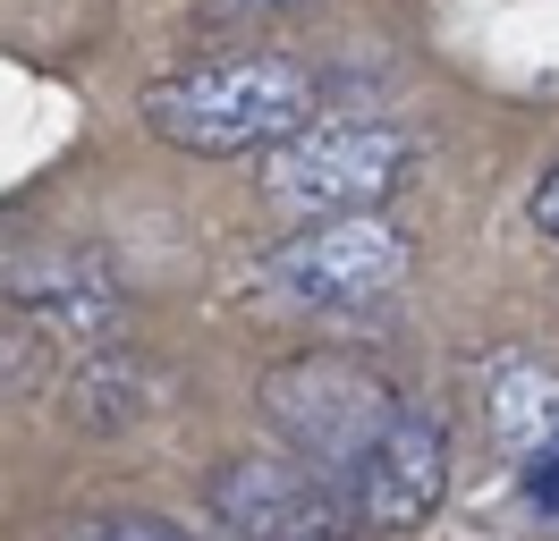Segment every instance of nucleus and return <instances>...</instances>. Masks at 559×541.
Here are the masks:
<instances>
[{"instance_id":"nucleus-1","label":"nucleus","mask_w":559,"mask_h":541,"mask_svg":"<svg viewBox=\"0 0 559 541\" xmlns=\"http://www.w3.org/2000/svg\"><path fill=\"white\" fill-rule=\"evenodd\" d=\"M322 110V76L288 51H238V60L178 68L162 85H144V128L195 153V161H246L272 153L280 135H297Z\"/></svg>"},{"instance_id":"nucleus-2","label":"nucleus","mask_w":559,"mask_h":541,"mask_svg":"<svg viewBox=\"0 0 559 541\" xmlns=\"http://www.w3.org/2000/svg\"><path fill=\"white\" fill-rule=\"evenodd\" d=\"M416 169V135L390 119H306L263 153V203L297 212V220H331V212H382L399 178Z\"/></svg>"},{"instance_id":"nucleus-3","label":"nucleus","mask_w":559,"mask_h":541,"mask_svg":"<svg viewBox=\"0 0 559 541\" xmlns=\"http://www.w3.org/2000/svg\"><path fill=\"white\" fill-rule=\"evenodd\" d=\"M390 414H399V389H390L382 372L348 364V356H297V364L263 372L272 448H288L297 466H314L322 482H348L356 457L382 440Z\"/></svg>"},{"instance_id":"nucleus-4","label":"nucleus","mask_w":559,"mask_h":541,"mask_svg":"<svg viewBox=\"0 0 559 541\" xmlns=\"http://www.w3.org/2000/svg\"><path fill=\"white\" fill-rule=\"evenodd\" d=\"M407 263H416V245H407L399 220L331 212V220H306L297 237H280L254 270V288L288 313H365L407 279Z\"/></svg>"},{"instance_id":"nucleus-5","label":"nucleus","mask_w":559,"mask_h":541,"mask_svg":"<svg viewBox=\"0 0 559 541\" xmlns=\"http://www.w3.org/2000/svg\"><path fill=\"white\" fill-rule=\"evenodd\" d=\"M212 507L238 541H356L348 491L297 466L288 448H246L212 473Z\"/></svg>"},{"instance_id":"nucleus-6","label":"nucleus","mask_w":559,"mask_h":541,"mask_svg":"<svg viewBox=\"0 0 559 541\" xmlns=\"http://www.w3.org/2000/svg\"><path fill=\"white\" fill-rule=\"evenodd\" d=\"M348 491V525L356 533H416L424 516L450 491V423L432 406H407L382 423V440L356 457V473L340 482Z\"/></svg>"},{"instance_id":"nucleus-7","label":"nucleus","mask_w":559,"mask_h":541,"mask_svg":"<svg viewBox=\"0 0 559 541\" xmlns=\"http://www.w3.org/2000/svg\"><path fill=\"white\" fill-rule=\"evenodd\" d=\"M484 423L509 457H551L559 448V372L543 356L484 364Z\"/></svg>"},{"instance_id":"nucleus-8","label":"nucleus","mask_w":559,"mask_h":541,"mask_svg":"<svg viewBox=\"0 0 559 541\" xmlns=\"http://www.w3.org/2000/svg\"><path fill=\"white\" fill-rule=\"evenodd\" d=\"M144 398H153V381H144V372H136V364H128V356H119V347L103 338V347H94V356L76 364L69 414L85 423V432H119V423H128Z\"/></svg>"},{"instance_id":"nucleus-9","label":"nucleus","mask_w":559,"mask_h":541,"mask_svg":"<svg viewBox=\"0 0 559 541\" xmlns=\"http://www.w3.org/2000/svg\"><path fill=\"white\" fill-rule=\"evenodd\" d=\"M43 381H51V330L26 313L17 330H0V398H26Z\"/></svg>"},{"instance_id":"nucleus-10","label":"nucleus","mask_w":559,"mask_h":541,"mask_svg":"<svg viewBox=\"0 0 559 541\" xmlns=\"http://www.w3.org/2000/svg\"><path fill=\"white\" fill-rule=\"evenodd\" d=\"M69 541H204V533H187L170 516H94V525H76Z\"/></svg>"},{"instance_id":"nucleus-11","label":"nucleus","mask_w":559,"mask_h":541,"mask_svg":"<svg viewBox=\"0 0 559 541\" xmlns=\"http://www.w3.org/2000/svg\"><path fill=\"white\" fill-rule=\"evenodd\" d=\"M525 220H534V237H551V245H559V161L534 178V203H525Z\"/></svg>"},{"instance_id":"nucleus-12","label":"nucleus","mask_w":559,"mask_h":541,"mask_svg":"<svg viewBox=\"0 0 559 541\" xmlns=\"http://www.w3.org/2000/svg\"><path fill=\"white\" fill-rule=\"evenodd\" d=\"M212 17H280V9H306V0H204Z\"/></svg>"},{"instance_id":"nucleus-13","label":"nucleus","mask_w":559,"mask_h":541,"mask_svg":"<svg viewBox=\"0 0 559 541\" xmlns=\"http://www.w3.org/2000/svg\"><path fill=\"white\" fill-rule=\"evenodd\" d=\"M543 500H551V507H559V448H551V482H543Z\"/></svg>"}]
</instances>
